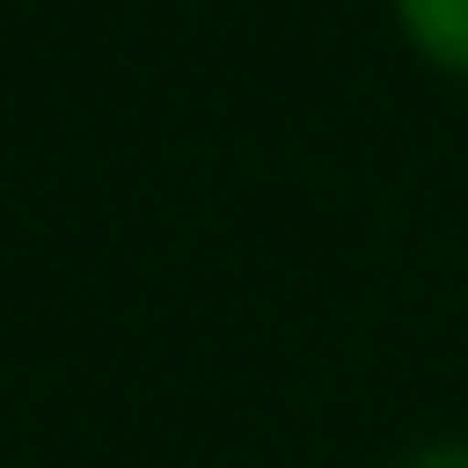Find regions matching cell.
I'll return each instance as SVG.
<instances>
[{
  "instance_id": "7a4b0ae2",
  "label": "cell",
  "mask_w": 468,
  "mask_h": 468,
  "mask_svg": "<svg viewBox=\"0 0 468 468\" xmlns=\"http://www.w3.org/2000/svg\"><path fill=\"white\" fill-rule=\"evenodd\" d=\"M388 468H468V439H461V431L417 439V446H410V453H395Z\"/></svg>"
},
{
  "instance_id": "6da1fadb",
  "label": "cell",
  "mask_w": 468,
  "mask_h": 468,
  "mask_svg": "<svg viewBox=\"0 0 468 468\" xmlns=\"http://www.w3.org/2000/svg\"><path fill=\"white\" fill-rule=\"evenodd\" d=\"M410 51L453 80H468V0H395Z\"/></svg>"
}]
</instances>
